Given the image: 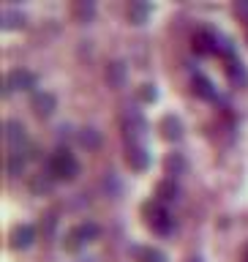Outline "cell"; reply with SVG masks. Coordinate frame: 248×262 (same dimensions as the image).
Returning a JSON list of instances; mask_svg holds the SVG:
<instances>
[{
    "mask_svg": "<svg viewBox=\"0 0 248 262\" xmlns=\"http://www.w3.org/2000/svg\"><path fill=\"white\" fill-rule=\"evenodd\" d=\"M47 169H49V178H55V180H74L79 175V161L74 159L71 150L60 147V150H55L49 156Z\"/></svg>",
    "mask_w": 248,
    "mask_h": 262,
    "instance_id": "1",
    "label": "cell"
},
{
    "mask_svg": "<svg viewBox=\"0 0 248 262\" xmlns=\"http://www.w3.org/2000/svg\"><path fill=\"white\" fill-rule=\"evenodd\" d=\"M145 216H147V227L159 235H169L175 227V219L169 216V210L161 202H147L145 205Z\"/></svg>",
    "mask_w": 248,
    "mask_h": 262,
    "instance_id": "2",
    "label": "cell"
},
{
    "mask_svg": "<svg viewBox=\"0 0 248 262\" xmlns=\"http://www.w3.org/2000/svg\"><path fill=\"white\" fill-rule=\"evenodd\" d=\"M30 88H36V77H33L30 71H25V69H14V71L6 74L3 96L8 98V96L14 93V90H30Z\"/></svg>",
    "mask_w": 248,
    "mask_h": 262,
    "instance_id": "3",
    "label": "cell"
},
{
    "mask_svg": "<svg viewBox=\"0 0 248 262\" xmlns=\"http://www.w3.org/2000/svg\"><path fill=\"white\" fill-rule=\"evenodd\" d=\"M96 235H98V227L93 224V221H82V224H77L69 235H65L63 243H65V249H69V251H74V249H79L82 243L93 241Z\"/></svg>",
    "mask_w": 248,
    "mask_h": 262,
    "instance_id": "4",
    "label": "cell"
},
{
    "mask_svg": "<svg viewBox=\"0 0 248 262\" xmlns=\"http://www.w3.org/2000/svg\"><path fill=\"white\" fill-rule=\"evenodd\" d=\"M33 237H36V229H33L30 224H16L11 229V235H8V241H11V249H28V246L33 243Z\"/></svg>",
    "mask_w": 248,
    "mask_h": 262,
    "instance_id": "5",
    "label": "cell"
},
{
    "mask_svg": "<svg viewBox=\"0 0 248 262\" xmlns=\"http://www.w3.org/2000/svg\"><path fill=\"white\" fill-rule=\"evenodd\" d=\"M33 112L38 115V118H47V115H52L55 112V106H57V101H55V96L52 93H47V90H38L36 96H33Z\"/></svg>",
    "mask_w": 248,
    "mask_h": 262,
    "instance_id": "6",
    "label": "cell"
},
{
    "mask_svg": "<svg viewBox=\"0 0 248 262\" xmlns=\"http://www.w3.org/2000/svg\"><path fill=\"white\" fill-rule=\"evenodd\" d=\"M6 142L11 150H25V128L19 120H6Z\"/></svg>",
    "mask_w": 248,
    "mask_h": 262,
    "instance_id": "7",
    "label": "cell"
},
{
    "mask_svg": "<svg viewBox=\"0 0 248 262\" xmlns=\"http://www.w3.org/2000/svg\"><path fill=\"white\" fill-rule=\"evenodd\" d=\"M216 38H218V36H213V33L199 30V33L194 36V52H196V55H210V52H216Z\"/></svg>",
    "mask_w": 248,
    "mask_h": 262,
    "instance_id": "8",
    "label": "cell"
},
{
    "mask_svg": "<svg viewBox=\"0 0 248 262\" xmlns=\"http://www.w3.org/2000/svg\"><path fill=\"white\" fill-rule=\"evenodd\" d=\"M128 167L137 169V172H142V169L150 167V156H147L145 147H139V145H131L128 147Z\"/></svg>",
    "mask_w": 248,
    "mask_h": 262,
    "instance_id": "9",
    "label": "cell"
},
{
    "mask_svg": "<svg viewBox=\"0 0 248 262\" xmlns=\"http://www.w3.org/2000/svg\"><path fill=\"white\" fill-rule=\"evenodd\" d=\"M191 85H194V93L199 96V98H208V101H213V98H216V90H213V82H210L208 77H205L202 71H196V74H194Z\"/></svg>",
    "mask_w": 248,
    "mask_h": 262,
    "instance_id": "10",
    "label": "cell"
},
{
    "mask_svg": "<svg viewBox=\"0 0 248 262\" xmlns=\"http://www.w3.org/2000/svg\"><path fill=\"white\" fill-rule=\"evenodd\" d=\"M161 131H164V137H167V139L175 142V139L183 137V123H180L175 115H167V118L161 120Z\"/></svg>",
    "mask_w": 248,
    "mask_h": 262,
    "instance_id": "11",
    "label": "cell"
},
{
    "mask_svg": "<svg viewBox=\"0 0 248 262\" xmlns=\"http://www.w3.org/2000/svg\"><path fill=\"white\" fill-rule=\"evenodd\" d=\"M177 194H180V186L175 183V178H169V180H161L159 186H155V196L164 202H169V200H177Z\"/></svg>",
    "mask_w": 248,
    "mask_h": 262,
    "instance_id": "12",
    "label": "cell"
},
{
    "mask_svg": "<svg viewBox=\"0 0 248 262\" xmlns=\"http://www.w3.org/2000/svg\"><path fill=\"white\" fill-rule=\"evenodd\" d=\"M22 25H25V16L16 8H6L3 16H0V28L3 30H14V28H22Z\"/></svg>",
    "mask_w": 248,
    "mask_h": 262,
    "instance_id": "13",
    "label": "cell"
},
{
    "mask_svg": "<svg viewBox=\"0 0 248 262\" xmlns=\"http://www.w3.org/2000/svg\"><path fill=\"white\" fill-rule=\"evenodd\" d=\"M153 11V6L150 3H142V0H137V3H131L128 6V19L134 22V25H142L147 19V14Z\"/></svg>",
    "mask_w": 248,
    "mask_h": 262,
    "instance_id": "14",
    "label": "cell"
},
{
    "mask_svg": "<svg viewBox=\"0 0 248 262\" xmlns=\"http://www.w3.org/2000/svg\"><path fill=\"white\" fill-rule=\"evenodd\" d=\"M25 150H8V161H6V169H8V175H22V169H25Z\"/></svg>",
    "mask_w": 248,
    "mask_h": 262,
    "instance_id": "15",
    "label": "cell"
},
{
    "mask_svg": "<svg viewBox=\"0 0 248 262\" xmlns=\"http://www.w3.org/2000/svg\"><path fill=\"white\" fill-rule=\"evenodd\" d=\"M131 254H134L139 262H167V257H164L159 249H139L137 246V249H131Z\"/></svg>",
    "mask_w": 248,
    "mask_h": 262,
    "instance_id": "16",
    "label": "cell"
},
{
    "mask_svg": "<svg viewBox=\"0 0 248 262\" xmlns=\"http://www.w3.org/2000/svg\"><path fill=\"white\" fill-rule=\"evenodd\" d=\"M164 167H167L169 175H180V172L186 169V159H183L180 153H172L169 159H167V164H164Z\"/></svg>",
    "mask_w": 248,
    "mask_h": 262,
    "instance_id": "17",
    "label": "cell"
},
{
    "mask_svg": "<svg viewBox=\"0 0 248 262\" xmlns=\"http://www.w3.org/2000/svg\"><path fill=\"white\" fill-rule=\"evenodd\" d=\"M123 77H126V66L123 63H112L109 69H106V79H109L112 85H123Z\"/></svg>",
    "mask_w": 248,
    "mask_h": 262,
    "instance_id": "18",
    "label": "cell"
},
{
    "mask_svg": "<svg viewBox=\"0 0 248 262\" xmlns=\"http://www.w3.org/2000/svg\"><path fill=\"white\" fill-rule=\"evenodd\" d=\"M79 142L85 145V147H98V142H101V137H98L93 128H82V134H79Z\"/></svg>",
    "mask_w": 248,
    "mask_h": 262,
    "instance_id": "19",
    "label": "cell"
},
{
    "mask_svg": "<svg viewBox=\"0 0 248 262\" xmlns=\"http://www.w3.org/2000/svg\"><path fill=\"white\" fill-rule=\"evenodd\" d=\"M139 98H142V101H155V98H159V90H155V85H142L139 88Z\"/></svg>",
    "mask_w": 248,
    "mask_h": 262,
    "instance_id": "20",
    "label": "cell"
},
{
    "mask_svg": "<svg viewBox=\"0 0 248 262\" xmlns=\"http://www.w3.org/2000/svg\"><path fill=\"white\" fill-rule=\"evenodd\" d=\"M237 14H240V16H245V19H248V3H237Z\"/></svg>",
    "mask_w": 248,
    "mask_h": 262,
    "instance_id": "21",
    "label": "cell"
},
{
    "mask_svg": "<svg viewBox=\"0 0 248 262\" xmlns=\"http://www.w3.org/2000/svg\"><path fill=\"white\" fill-rule=\"evenodd\" d=\"M191 262H199V259H191Z\"/></svg>",
    "mask_w": 248,
    "mask_h": 262,
    "instance_id": "22",
    "label": "cell"
}]
</instances>
